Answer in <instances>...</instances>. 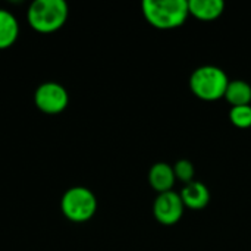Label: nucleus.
I'll list each match as a JSON object with an SVG mask.
<instances>
[{
  "label": "nucleus",
  "mask_w": 251,
  "mask_h": 251,
  "mask_svg": "<svg viewBox=\"0 0 251 251\" xmlns=\"http://www.w3.org/2000/svg\"><path fill=\"white\" fill-rule=\"evenodd\" d=\"M143 15L150 25L159 29L181 26L190 15L187 0H144Z\"/></svg>",
  "instance_id": "f257e3e1"
},
{
  "label": "nucleus",
  "mask_w": 251,
  "mask_h": 251,
  "mask_svg": "<svg viewBox=\"0 0 251 251\" xmlns=\"http://www.w3.org/2000/svg\"><path fill=\"white\" fill-rule=\"evenodd\" d=\"M69 15L63 0H37L28 9V22L38 32L49 34L60 29Z\"/></svg>",
  "instance_id": "f03ea898"
},
{
  "label": "nucleus",
  "mask_w": 251,
  "mask_h": 251,
  "mask_svg": "<svg viewBox=\"0 0 251 251\" xmlns=\"http://www.w3.org/2000/svg\"><path fill=\"white\" fill-rule=\"evenodd\" d=\"M229 79L225 71L213 65L197 68L190 78V88L194 96L201 100L213 101L225 97Z\"/></svg>",
  "instance_id": "7ed1b4c3"
},
{
  "label": "nucleus",
  "mask_w": 251,
  "mask_h": 251,
  "mask_svg": "<svg viewBox=\"0 0 251 251\" xmlns=\"http://www.w3.org/2000/svg\"><path fill=\"white\" fill-rule=\"evenodd\" d=\"M97 210L96 196L85 187H74L62 197V212L72 222H87Z\"/></svg>",
  "instance_id": "20e7f679"
},
{
  "label": "nucleus",
  "mask_w": 251,
  "mask_h": 251,
  "mask_svg": "<svg viewBox=\"0 0 251 251\" xmlns=\"http://www.w3.org/2000/svg\"><path fill=\"white\" fill-rule=\"evenodd\" d=\"M37 107L47 115H57L63 112L69 103L68 91L57 82H44L35 91Z\"/></svg>",
  "instance_id": "39448f33"
},
{
  "label": "nucleus",
  "mask_w": 251,
  "mask_h": 251,
  "mask_svg": "<svg viewBox=\"0 0 251 251\" xmlns=\"http://www.w3.org/2000/svg\"><path fill=\"white\" fill-rule=\"evenodd\" d=\"M184 203L178 193L166 191L156 197L153 204V215L162 225H175L184 215Z\"/></svg>",
  "instance_id": "423d86ee"
},
{
  "label": "nucleus",
  "mask_w": 251,
  "mask_h": 251,
  "mask_svg": "<svg viewBox=\"0 0 251 251\" xmlns=\"http://www.w3.org/2000/svg\"><path fill=\"white\" fill-rule=\"evenodd\" d=\"M175 179L176 178L174 174V168L165 162L154 163L149 172V182H150L151 188L154 191H157L159 194L166 193V191H172Z\"/></svg>",
  "instance_id": "0eeeda50"
},
{
  "label": "nucleus",
  "mask_w": 251,
  "mask_h": 251,
  "mask_svg": "<svg viewBox=\"0 0 251 251\" xmlns=\"http://www.w3.org/2000/svg\"><path fill=\"white\" fill-rule=\"evenodd\" d=\"M181 199L185 207L193 209V210H200L207 206L210 200V193L207 187L199 181H193L187 184L182 191H181Z\"/></svg>",
  "instance_id": "6e6552de"
},
{
  "label": "nucleus",
  "mask_w": 251,
  "mask_h": 251,
  "mask_svg": "<svg viewBox=\"0 0 251 251\" xmlns=\"http://www.w3.org/2000/svg\"><path fill=\"white\" fill-rule=\"evenodd\" d=\"M225 3L222 0H188L190 15L201 21H213L222 15Z\"/></svg>",
  "instance_id": "1a4fd4ad"
},
{
  "label": "nucleus",
  "mask_w": 251,
  "mask_h": 251,
  "mask_svg": "<svg viewBox=\"0 0 251 251\" xmlns=\"http://www.w3.org/2000/svg\"><path fill=\"white\" fill-rule=\"evenodd\" d=\"M19 35L16 18L6 9H0V50L10 47Z\"/></svg>",
  "instance_id": "9d476101"
},
{
  "label": "nucleus",
  "mask_w": 251,
  "mask_h": 251,
  "mask_svg": "<svg viewBox=\"0 0 251 251\" xmlns=\"http://www.w3.org/2000/svg\"><path fill=\"white\" fill-rule=\"evenodd\" d=\"M226 101L232 106H250L251 103V85L246 81L235 79L229 81L228 88L225 91Z\"/></svg>",
  "instance_id": "9b49d317"
},
{
  "label": "nucleus",
  "mask_w": 251,
  "mask_h": 251,
  "mask_svg": "<svg viewBox=\"0 0 251 251\" xmlns=\"http://www.w3.org/2000/svg\"><path fill=\"white\" fill-rule=\"evenodd\" d=\"M229 119L237 128H251V106L231 107Z\"/></svg>",
  "instance_id": "f8f14e48"
},
{
  "label": "nucleus",
  "mask_w": 251,
  "mask_h": 251,
  "mask_svg": "<svg viewBox=\"0 0 251 251\" xmlns=\"http://www.w3.org/2000/svg\"><path fill=\"white\" fill-rule=\"evenodd\" d=\"M174 174H175V178L179 179L181 182H184L185 185L193 182V178H194V165L187 160V159H182V160H178L174 166Z\"/></svg>",
  "instance_id": "ddd939ff"
}]
</instances>
